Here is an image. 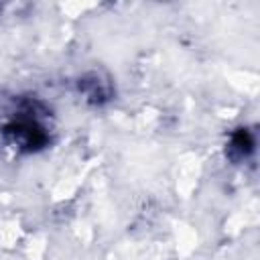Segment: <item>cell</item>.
Masks as SVG:
<instances>
[{
	"label": "cell",
	"mask_w": 260,
	"mask_h": 260,
	"mask_svg": "<svg viewBox=\"0 0 260 260\" xmlns=\"http://www.w3.org/2000/svg\"><path fill=\"white\" fill-rule=\"evenodd\" d=\"M254 136L248 128H240L238 132L232 134L230 144H228V154L234 160H244L254 152Z\"/></svg>",
	"instance_id": "2"
},
{
	"label": "cell",
	"mask_w": 260,
	"mask_h": 260,
	"mask_svg": "<svg viewBox=\"0 0 260 260\" xmlns=\"http://www.w3.org/2000/svg\"><path fill=\"white\" fill-rule=\"evenodd\" d=\"M51 126L45 120V112L39 104L26 102L22 104L2 126L4 142L18 152H37L49 146Z\"/></svg>",
	"instance_id": "1"
}]
</instances>
